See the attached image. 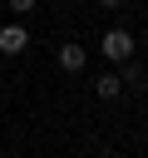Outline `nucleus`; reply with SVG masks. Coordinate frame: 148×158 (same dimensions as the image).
Wrapping results in <instances>:
<instances>
[{"label": "nucleus", "instance_id": "1", "mask_svg": "<svg viewBox=\"0 0 148 158\" xmlns=\"http://www.w3.org/2000/svg\"><path fill=\"white\" fill-rule=\"evenodd\" d=\"M99 49H104L109 59H118V64H123V59H133V35H128L123 25H113V30H104Z\"/></svg>", "mask_w": 148, "mask_h": 158}, {"label": "nucleus", "instance_id": "2", "mask_svg": "<svg viewBox=\"0 0 148 158\" xmlns=\"http://www.w3.org/2000/svg\"><path fill=\"white\" fill-rule=\"evenodd\" d=\"M25 49H30L25 25H5V30H0V54H25Z\"/></svg>", "mask_w": 148, "mask_h": 158}, {"label": "nucleus", "instance_id": "3", "mask_svg": "<svg viewBox=\"0 0 148 158\" xmlns=\"http://www.w3.org/2000/svg\"><path fill=\"white\" fill-rule=\"evenodd\" d=\"M84 64H89L84 44H59V69H64V74H79Z\"/></svg>", "mask_w": 148, "mask_h": 158}, {"label": "nucleus", "instance_id": "4", "mask_svg": "<svg viewBox=\"0 0 148 158\" xmlns=\"http://www.w3.org/2000/svg\"><path fill=\"white\" fill-rule=\"evenodd\" d=\"M94 89H99V99H118V94H123V79H118V74H99Z\"/></svg>", "mask_w": 148, "mask_h": 158}, {"label": "nucleus", "instance_id": "5", "mask_svg": "<svg viewBox=\"0 0 148 158\" xmlns=\"http://www.w3.org/2000/svg\"><path fill=\"white\" fill-rule=\"evenodd\" d=\"M35 5H39V0H10V10H15V15H30Z\"/></svg>", "mask_w": 148, "mask_h": 158}, {"label": "nucleus", "instance_id": "6", "mask_svg": "<svg viewBox=\"0 0 148 158\" xmlns=\"http://www.w3.org/2000/svg\"><path fill=\"white\" fill-rule=\"evenodd\" d=\"M99 5H118V0H99Z\"/></svg>", "mask_w": 148, "mask_h": 158}, {"label": "nucleus", "instance_id": "7", "mask_svg": "<svg viewBox=\"0 0 148 158\" xmlns=\"http://www.w3.org/2000/svg\"><path fill=\"white\" fill-rule=\"evenodd\" d=\"M0 158H5V148H0Z\"/></svg>", "mask_w": 148, "mask_h": 158}]
</instances>
